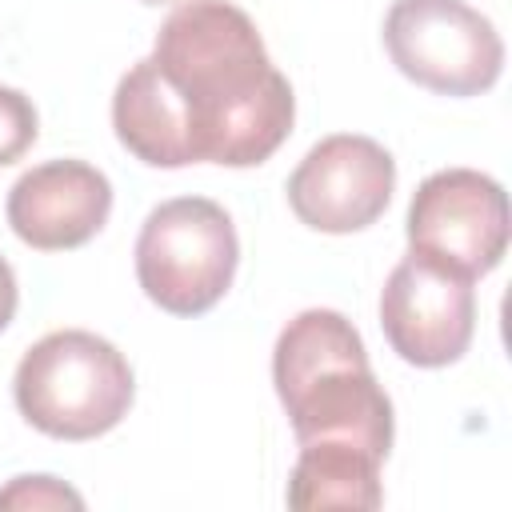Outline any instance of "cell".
I'll return each instance as SVG.
<instances>
[{
	"mask_svg": "<svg viewBox=\"0 0 512 512\" xmlns=\"http://www.w3.org/2000/svg\"><path fill=\"white\" fill-rule=\"evenodd\" d=\"M16 304H20V288H16V272H12V264L0 256V332L12 324V316H16Z\"/></svg>",
	"mask_w": 512,
	"mask_h": 512,
	"instance_id": "cell-13",
	"label": "cell"
},
{
	"mask_svg": "<svg viewBox=\"0 0 512 512\" xmlns=\"http://www.w3.org/2000/svg\"><path fill=\"white\" fill-rule=\"evenodd\" d=\"M240 264L232 216L208 196L156 204L136 236V280L172 316H204L224 300Z\"/></svg>",
	"mask_w": 512,
	"mask_h": 512,
	"instance_id": "cell-4",
	"label": "cell"
},
{
	"mask_svg": "<svg viewBox=\"0 0 512 512\" xmlns=\"http://www.w3.org/2000/svg\"><path fill=\"white\" fill-rule=\"evenodd\" d=\"M148 64L176 116L188 164L252 168L288 140L296 96L244 8L184 0L160 24Z\"/></svg>",
	"mask_w": 512,
	"mask_h": 512,
	"instance_id": "cell-1",
	"label": "cell"
},
{
	"mask_svg": "<svg viewBox=\"0 0 512 512\" xmlns=\"http://www.w3.org/2000/svg\"><path fill=\"white\" fill-rule=\"evenodd\" d=\"M408 248L468 280L492 272L508 252V196L476 168H440L420 180L408 204Z\"/></svg>",
	"mask_w": 512,
	"mask_h": 512,
	"instance_id": "cell-6",
	"label": "cell"
},
{
	"mask_svg": "<svg viewBox=\"0 0 512 512\" xmlns=\"http://www.w3.org/2000/svg\"><path fill=\"white\" fill-rule=\"evenodd\" d=\"M396 188V160L384 144L356 132L324 136L304 152V160L288 176V208L300 224L348 236L376 224Z\"/></svg>",
	"mask_w": 512,
	"mask_h": 512,
	"instance_id": "cell-8",
	"label": "cell"
},
{
	"mask_svg": "<svg viewBox=\"0 0 512 512\" xmlns=\"http://www.w3.org/2000/svg\"><path fill=\"white\" fill-rule=\"evenodd\" d=\"M288 504L300 512H312V508L372 512L384 504L380 460L340 440L300 444V456L288 476Z\"/></svg>",
	"mask_w": 512,
	"mask_h": 512,
	"instance_id": "cell-10",
	"label": "cell"
},
{
	"mask_svg": "<svg viewBox=\"0 0 512 512\" xmlns=\"http://www.w3.org/2000/svg\"><path fill=\"white\" fill-rule=\"evenodd\" d=\"M36 132H40V120L32 100L20 88L0 84V168L20 160L36 144Z\"/></svg>",
	"mask_w": 512,
	"mask_h": 512,
	"instance_id": "cell-11",
	"label": "cell"
},
{
	"mask_svg": "<svg viewBox=\"0 0 512 512\" xmlns=\"http://www.w3.org/2000/svg\"><path fill=\"white\" fill-rule=\"evenodd\" d=\"M384 48L412 84L440 96H480L504 68L496 24L464 0H392Z\"/></svg>",
	"mask_w": 512,
	"mask_h": 512,
	"instance_id": "cell-5",
	"label": "cell"
},
{
	"mask_svg": "<svg viewBox=\"0 0 512 512\" xmlns=\"http://www.w3.org/2000/svg\"><path fill=\"white\" fill-rule=\"evenodd\" d=\"M144 4H164V0H144Z\"/></svg>",
	"mask_w": 512,
	"mask_h": 512,
	"instance_id": "cell-14",
	"label": "cell"
},
{
	"mask_svg": "<svg viewBox=\"0 0 512 512\" xmlns=\"http://www.w3.org/2000/svg\"><path fill=\"white\" fill-rule=\"evenodd\" d=\"M0 508H20V512H40V508H84V496L68 488L56 476H16L0 488Z\"/></svg>",
	"mask_w": 512,
	"mask_h": 512,
	"instance_id": "cell-12",
	"label": "cell"
},
{
	"mask_svg": "<svg viewBox=\"0 0 512 512\" xmlns=\"http://www.w3.org/2000/svg\"><path fill=\"white\" fill-rule=\"evenodd\" d=\"M132 392L124 352L84 328L40 336L12 376L20 416L52 440H96L112 432L128 416Z\"/></svg>",
	"mask_w": 512,
	"mask_h": 512,
	"instance_id": "cell-3",
	"label": "cell"
},
{
	"mask_svg": "<svg viewBox=\"0 0 512 512\" xmlns=\"http://www.w3.org/2000/svg\"><path fill=\"white\" fill-rule=\"evenodd\" d=\"M12 232L40 252H68L88 244L112 212V184L88 160H48L28 168L8 188Z\"/></svg>",
	"mask_w": 512,
	"mask_h": 512,
	"instance_id": "cell-9",
	"label": "cell"
},
{
	"mask_svg": "<svg viewBox=\"0 0 512 512\" xmlns=\"http://www.w3.org/2000/svg\"><path fill=\"white\" fill-rule=\"evenodd\" d=\"M272 384L300 444L340 440L384 464L392 448V400L348 316L336 308L292 316L272 348Z\"/></svg>",
	"mask_w": 512,
	"mask_h": 512,
	"instance_id": "cell-2",
	"label": "cell"
},
{
	"mask_svg": "<svg viewBox=\"0 0 512 512\" xmlns=\"http://www.w3.org/2000/svg\"><path fill=\"white\" fill-rule=\"evenodd\" d=\"M380 328L392 352L416 368L456 364L476 332L472 280L408 248L380 288Z\"/></svg>",
	"mask_w": 512,
	"mask_h": 512,
	"instance_id": "cell-7",
	"label": "cell"
}]
</instances>
